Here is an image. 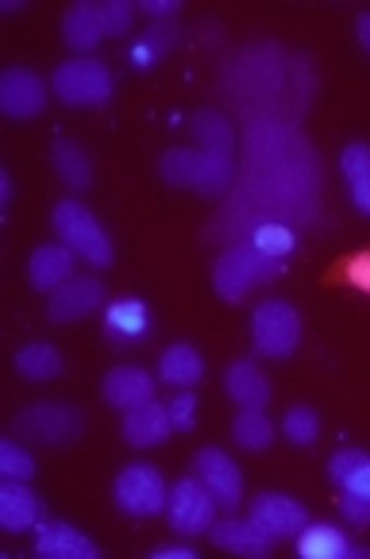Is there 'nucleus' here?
I'll list each match as a JSON object with an SVG mask.
<instances>
[{"label":"nucleus","mask_w":370,"mask_h":559,"mask_svg":"<svg viewBox=\"0 0 370 559\" xmlns=\"http://www.w3.org/2000/svg\"><path fill=\"white\" fill-rule=\"evenodd\" d=\"M100 16H105L108 39H123L132 32L135 16H140V4L135 0H100Z\"/></svg>","instance_id":"obj_34"},{"label":"nucleus","mask_w":370,"mask_h":559,"mask_svg":"<svg viewBox=\"0 0 370 559\" xmlns=\"http://www.w3.org/2000/svg\"><path fill=\"white\" fill-rule=\"evenodd\" d=\"M190 132L198 140V151H216V155H231L236 147V128L228 116H220L216 108H201L190 116Z\"/></svg>","instance_id":"obj_28"},{"label":"nucleus","mask_w":370,"mask_h":559,"mask_svg":"<svg viewBox=\"0 0 370 559\" xmlns=\"http://www.w3.org/2000/svg\"><path fill=\"white\" fill-rule=\"evenodd\" d=\"M170 432H174L170 409H166L158 397H151V402H143V405H132V409L123 413L120 437L132 448H158L170 440Z\"/></svg>","instance_id":"obj_18"},{"label":"nucleus","mask_w":370,"mask_h":559,"mask_svg":"<svg viewBox=\"0 0 370 559\" xmlns=\"http://www.w3.org/2000/svg\"><path fill=\"white\" fill-rule=\"evenodd\" d=\"M50 224H55V231H58V243H67L82 263L93 266V271L112 266V259H116L112 236H108L105 224L93 216V209H85L77 198L58 201V205L50 209Z\"/></svg>","instance_id":"obj_1"},{"label":"nucleus","mask_w":370,"mask_h":559,"mask_svg":"<svg viewBox=\"0 0 370 559\" xmlns=\"http://www.w3.org/2000/svg\"><path fill=\"white\" fill-rule=\"evenodd\" d=\"M208 540L213 548L231 551V556H247V559H266L274 551V536H266L263 528L251 518H216L213 528H208Z\"/></svg>","instance_id":"obj_14"},{"label":"nucleus","mask_w":370,"mask_h":559,"mask_svg":"<svg viewBox=\"0 0 370 559\" xmlns=\"http://www.w3.org/2000/svg\"><path fill=\"white\" fill-rule=\"evenodd\" d=\"M32 551L39 559H97L100 548L82 533L74 528L70 521H43L35 528V540H32Z\"/></svg>","instance_id":"obj_15"},{"label":"nucleus","mask_w":370,"mask_h":559,"mask_svg":"<svg viewBox=\"0 0 370 559\" xmlns=\"http://www.w3.org/2000/svg\"><path fill=\"white\" fill-rule=\"evenodd\" d=\"M294 544L301 559H370V548L355 544L351 536L339 525H332V521H309V525L294 536Z\"/></svg>","instance_id":"obj_12"},{"label":"nucleus","mask_w":370,"mask_h":559,"mask_svg":"<svg viewBox=\"0 0 370 559\" xmlns=\"http://www.w3.org/2000/svg\"><path fill=\"white\" fill-rule=\"evenodd\" d=\"M100 332L112 347H132L151 332V309L143 297H116L100 309Z\"/></svg>","instance_id":"obj_13"},{"label":"nucleus","mask_w":370,"mask_h":559,"mask_svg":"<svg viewBox=\"0 0 370 559\" xmlns=\"http://www.w3.org/2000/svg\"><path fill=\"white\" fill-rule=\"evenodd\" d=\"M16 432L32 440V444L67 448L85 432V417L82 409H74L67 402H35L16 417Z\"/></svg>","instance_id":"obj_7"},{"label":"nucleus","mask_w":370,"mask_h":559,"mask_svg":"<svg viewBox=\"0 0 370 559\" xmlns=\"http://www.w3.org/2000/svg\"><path fill=\"white\" fill-rule=\"evenodd\" d=\"M74 274H77V255L67 243H43V247H35L32 259H27V282H32V289H39V294H55V289L67 286Z\"/></svg>","instance_id":"obj_17"},{"label":"nucleus","mask_w":370,"mask_h":559,"mask_svg":"<svg viewBox=\"0 0 370 559\" xmlns=\"http://www.w3.org/2000/svg\"><path fill=\"white\" fill-rule=\"evenodd\" d=\"M50 166H55L58 181H62L67 190L85 193L93 186V158H89V151H85L82 143L55 140V147H50Z\"/></svg>","instance_id":"obj_23"},{"label":"nucleus","mask_w":370,"mask_h":559,"mask_svg":"<svg viewBox=\"0 0 370 559\" xmlns=\"http://www.w3.org/2000/svg\"><path fill=\"white\" fill-rule=\"evenodd\" d=\"M282 266H286V263L259 255L255 247H247V243L228 247V251H224V255L216 259V266H213V289H216V297H220V301L239 305L247 294H251V289H259L263 282L278 278Z\"/></svg>","instance_id":"obj_3"},{"label":"nucleus","mask_w":370,"mask_h":559,"mask_svg":"<svg viewBox=\"0 0 370 559\" xmlns=\"http://www.w3.org/2000/svg\"><path fill=\"white\" fill-rule=\"evenodd\" d=\"M216 510L220 502L213 498L201 475H181L178 483L170 486V498H166V521L178 536H208L216 521Z\"/></svg>","instance_id":"obj_6"},{"label":"nucleus","mask_w":370,"mask_h":559,"mask_svg":"<svg viewBox=\"0 0 370 559\" xmlns=\"http://www.w3.org/2000/svg\"><path fill=\"white\" fill-rule=\"evenodd\" d=\"M193 170H198V147H170L158 158V178L166 186H178V190H190Z\"/></svg>","instance_id":"obj_33"},{"label":"nucleus","mask_w":370,"mask_h":559,"mask_svg":"<svg viewBox=\"0 0 370 559\" xmlns=\"http://www.w3.org/2000/svg\"><path fill=\"white\" fill-rule=\"evenodd\" d=\"M100 397H105L112 409L128 413L132 405H143L155 397V374L135 367V362H120V367L108 370L105 382H100Z\"/></svg>","instance_id":"obj_16"},{"label":"nucleus","mask_w":370,"mask_h":559,"mask_svg":"<svg viewBox=\"0 0 370 559\" xmlns=\"http://www.w3.org/2000/svg\"><path fill=\"white\" fill-rule=\"evenodd\" d=\"M62 39H67V47L74 50L77 58L93 55V50L100 47V39H108L100 4H89V0L70 4V9L62 12Z\"/></svg>","instance_id":"obj_21"},{"label":"nucleus","mask_w":370,"mask_h":559,"mask_svg":"<svg viewBox=\"0 0 370 559\" xmlns=\"http://www.w3.org/2000/svg\"><path fill=\"white\" fill-rule=\"evenodd\" d=\"M43 525V502L32 490V483L4 478L0 483V528L4 533H32Z\"/></svg>","instance_id":"obj_19"},{"label":"nucleus","mask_w":370,"mask_h":559,"mask_svg":"<svg viewBox=\"0 0 370 559\" xmlns=\"http://www.w3.org/2000/svg\"><path fill=\"white\" fill-rule=\"evenodd\" d=\"M231 440L243 452H266L278 440V425L266 417V409H239L231 420Z\"/></svg>","instance_id":"obj_29"},{"label":"nucleus","mask_w":370,"mask_h":559,"mask_svg":"<svg viewBox=\"0 0 370 559\" xmlns=\"http://www.w3.org/2000/svg\"><path fill=\"white\" fill-rule=\"evenodd\" d=\"M247 247H255L259 255H266V259L286 263L297 251V231L282 221H255L247 228Z\"/></svg>","instance_id":"obj_31"},{"label":"nucleus","mask_w":370,"mask_h":559,"mask_svg":"<svg viewBox=\"0 0 370 559\" xmlns=\"http://www.w3.org/2000/svg\"><path fill=\"white\" fill-rule=\"evenodd\" d=\"M158 379L174 390H193L205 379V355L193 344H170L158 355Z\"/></svg>","instance_id":"obj_22"},{"label":"nucleus","mask_w":370,"mask_h":559,"mask_svg":"<svg viewBox=\"0 0 370 559\" xmlns=\"http://www.w3.org/2000/svg\"><path fill=\"white\" fill-rule=\"evenodd\" d=\"M193 475H201V483L213 490V498L220 502L224 513H236L243 506V471L236 467L228 452L220 448H201L193 455Z\"/></svg>","instance_id":"obj_11"},{"label":"nucleus","mask_w":370,"mask_h":559,"mask_svg":"<svg viewBox=\"0 0 370 559\" xmlns=\"http://www.w3.org/2000/svg\"><path fill=\"white\" fill-rule=\"evenodd\" d=\"M236 178V163L231 155H216V151H198V170H193L190 190L198 198H220Z\"/></svg>","instance_id":"obj_30"},{"label":"nucleus","mask_w":370,"mask_h":559,"mask_svg":"<svg viewBox=\"0 0 370 559\" xmlns=\"http://www.w3.org/2000/svg\"><path fill=\"white\" fill-rule=\"evenodd\" d=\"M50 97H55L50 82H43L35 70L9 67L0 74V112L9 120H32V116H39L47 108Z\"/></svg>","instance_id":"obj_9"},{"label":"nucleus","mask_w":370,"mask_h":559,"mask_svg":"<svg viewBox=\"0 0 370 559\" xmlns=\"http://www.w3.org/2000/svg\"><path fill=\"white\" fill-rule=\"evenodd\" d=\"M0 205L4 209L12 205V174L9 170H0Z\"/></svg>","instance_id":"obj_42"},{"label":"nucleus","mask_w":370,"mask_h":559,"mask_svg":"<svg viewBox=\"0 0 370 559\" xmlns=\"http://www.w3.org/2000/svg\"><path fill=\"white\" fill-rule=\"evenodd\" d=\"M247 518L255 521L266 536H274V540H294L309 525V510L297 498H289V493H274V490L255 493L251 506H247Z\"/></svg>","instance_id":"obj_10"},{"label":"nucleus","mask_w":370,"mask_h":559,"mask_svg":"<svg viewBox=\"0 0 370 559\" xmlns=\"http://www.w3.org/2000/svg\"><path fill=\"white\" fill-rule=\"evenodd\" d=\"M166 498H170V486L151 463H128L112 483L116 510L128 518H158L166 513Z\"/></svg>","instance_id":"obj_5"},{"label":"nucleus","mask_w":370,"mask_h":559,"mask_svg":"<svg viewBox=\"0 0 370 559\" xmlns=\"http://www.w3.org/2000/svg\"><path fill=\"white\" fill-rule=\"evenodd\" d=\"M344 282L359 294H370V251H359L344 263Z\"/></svg>","instance_id":"obj_38"},{"label":"nucleus","mask_w":370,"mask_h":559,"mask_svg":"<svg viewBox=\"0 0 370 559\" xmlns=\"http://www.w3.org/2000/svg\"><path fill=\"white\" fill-rule=\"evenodd\" d=\"M336 506H339V518H344L347 525H355V528H367L370 525V498H359V493H344V490H339Z\"/></svg>","instance_id":"obj_37"},{"label":"nucleus","mask_w":370,"mask_h":559,"mask_svg":"<svg viewBox=\"0 0 370 559\" xmlns=\"http://www.w3.org/2000/svg\"><path fill=\"white\" fill-rule=\"evenodd\" d=\"M329 478L336 483V490L370 498V452H362V448H344V452H336L329 460Z\"/></svg>","instance_id":"obj_25"},{"label":"nucleus","mask_w":370,"mask_h":559,"mask_svg":"<svg viewBox=\"0 0 370 559\" xmlns=\"http://www.w3.org/2000/svg\"><path fill=\"white\" fill-rule=\"evenodd\" d=\"M0 478H16V483H32L35 478V455L20 448L16 440L0 444Z\"/></svg>","instance_id":"obj_35"},{"label":"nucleus","mask_w":370,"mask_h":559,"mask_svg":"<svg viewBox=\"0 0 370 559\" xmlns=\"http://www.w3.org/2000/svg\"><path fill=\"white\" fill-rule=\"evenodd\" d=\"M174 43H178V27H174V20L170 24H151L147 32L128 47V67L140 70V74H147V70H155L158 62L170 55Z\"/></svg>","instance_id":"obj_27"},{"label":"nucleus","mask_w":370,"mask_h":559,"mask_svg":"<svg viewBox=\"0 0 370 559\" xmlns=\"http://www.w3.org/2000/svg\"><path fill=\"white\" fill-rule=\"evenodd\" d=\"M12 362H16L20 379H27V382H50L67 370L62 352H58L55 344H47V340H32V344H24Z\"/></svg>","instance_id":"obj_24"},{"label":"nucleus","mask_w":370,"mask_h":559,"mask_svg":"<svg viewBox=\"0 0 370 559\" xmlns=\"http://www.w3.org/2000/svg\"><path fill=\"white\" fill-rule=\"evenodd\" d=\"M278 428L294 448H313L321 440V413L313 405H289Z\"/></svg>","instance_id":"obj_32"},{"label":"nucleus","mask_w":370,"mask_h":559,"mask_svg":"<svg viewBox=\"0 0 370 559\" xmlns=\"http://www.w3.org/2000/svg\"><path fill=\"white\" fill-rule=\"evenodd\" d=\"M339 174L347 178L351 205L362 216H370V143H347L339 151Z\"/></svg>","instance_id":"obj_26"},{"label":"nucleus","mask_w":370,"mask_h":559,"mask_svg":"<svg viewBox=\"0 0 370 559\" xmlns=\"http://www.w3.org/2000/svg\"><path fill=\"white\" fill-rule=\"evenodd\" d=\"M355 39H359V47L370 55V12H362V16L355 20Z\"/></svg>","instance_id":"obj_41"},{"label":"nucleus","mask_w":370,"mask_h":559,"mask_svg":"<svg viewBox=\"0 0 370 559\" xmlns=\"http://www.w3.org/2000/svg\"><path fill=\"white\" fill-rule=\"evenodd\" d=\"M181 0H140V12L151 20V24H170L178 16Z\"/></svg>","instance_id":"obj_39"},{"label":"nucleus","mask_w":370,"mask_h":559,"mask_svg":"<svg viewBox=\"0 0 370 559\" xmlns=\"http://www.w3.org/2000/svg\"><path fill=\"white\" fill-rule=\"evenodd\" d=\"M112 70L97 55L70 58L50 74V93L67 108H105L112 100Z\"/></svg>","instance_id":"obj_2"},{"label":"nucleus","mask_w":370,"mask_h":559,"mask_svg":"<svg viewBox=\"0 0 370 559\" xmlns=\"http://www.w3.org/2000/svg\"><path fill=\"white\" fill-rule=\"evenodd\" d=\"M155 559H198V548L190 544V536L178 544H163V548H155Z\"/></svg>","instance_id":"obj_40"},{"label":"nucleus","mask_w":370,"mask_h":559,"mask_svg":"<svg viewBox=\"0 0 370 559\" xmlns=\"http://www.w3.org/2000/svg\"><path fill=\"white\" fill-rule=\"evenodd\" d=\"M166 409H170L174 432H193L198 428V394L193 390H178V397L166 402Z\"/></svg>","instance_id":"obj_36"},{"label":"nucleus","mask_w":370,"mask_h":559,"mask_svg":"<svg viewBox=\"0 0 370 559\" xmlns=\"http://www.w3.org/2000/svg\"><path fill=\"white\" fill-rule=\"evenodd\" d=\"M108 305L105 282H97L93 274H74L67 286H58L55 294H47V321L50 324H77L85 317L100 313Z\"/></svg>","instance_id":"obj_8"},{"label":"nucleus","mask_w":370,"mask_h":559,"mask_svg":"<svg viewBox=\"0 0 370 559\" xmlns=\"http://www.w3.org/2000/svg\"><path fill=\"white\" fill-rule=\"evenodd\" d=\"M224 394H228L239 409H266L274 390L255 359H236L224 370Z\"/></svg>","instance_id":"obj_20"},{"label":"nucleus","mask_w":370,"mask_h":559,"mask_svg":"<svg viewBox=\"0 0 370 559\" xmlns=\"http://www.w3.org/2000/svg\"><path fill=\"white\" fill-rule=\"evenodd\" d=\"M301 344V313L286 297H266L251 309V347L263 359H289Z\"/></svg>","instance_id":"obj_4"}]
</instances>
